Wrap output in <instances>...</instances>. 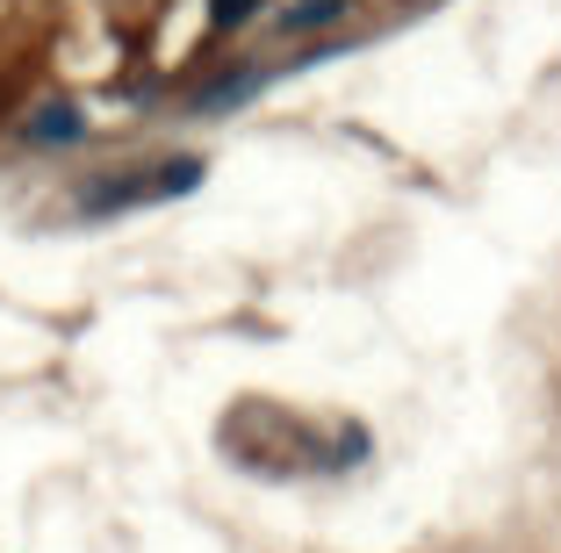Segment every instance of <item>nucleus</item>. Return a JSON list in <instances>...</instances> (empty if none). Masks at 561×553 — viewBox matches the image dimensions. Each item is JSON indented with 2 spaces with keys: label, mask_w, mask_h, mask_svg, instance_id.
Listing matches in <instances>:
<instances>
[{
  "label": "nucleus",
  "mask_w": 561,
  "mask_h": 553,
  "mask_svg": "<svg viewBox=\"0 0 561 553\" xmlns=\"http://www.w3.org/2000/svg\"><path fill=\"white\" fill-rule=\"evenodd\" d=\"M266 0H209V30H245Z\"/></svg>",
  "instance_id": "obj_5"
},
{
  "label": "nucleus",
  "mask_w": 561,
  "mask_h": 553,
  "mask_svg": "<svg viewBox=\"0 0 561 553\" xmlns=\"http://www.w3.org/2000/svg\"><path fill=\"white\" fill-rule=\"evenodd\" d=\"M266 80H274V72H260V66H238L231 80H216V87H202V94H195V108H238V101H245V94H260Z\"/></svg>",
  "instance_id": "obj_3"
},
{
  "label": "nucleus",
  "mask_w": 561,
  "mask_h": 553,
  "mask_svg": "<svg viewBox=\"0 0 561 553\" xmlns=\"http://www.w3.org/2000/svg\"><path fill=\"white\" fill-rule=\"evenodd\" d=\"M339 15H346V0H296V8L280 15V36H310V30H331Z\"/></svg>",
  "instance_id": "obj_4"
},
{
  "label": "nucleus",
  "mask_w": 561,
  "mask_h": 553,
  "mask_svg": "<svg viewBox=\"0 0 561 553\" xmlns=\"http://www.w3.org/2000/svg\"><path fill=\"white\" fill-rule=\"evenodd\" d=\"M202 173H209L202 159H165V165H151V173L94 180V195H80V216H123V209H137V201H173V195H187V187H202Z\"/></svg>",
  "instance_id": "obj_1"
},
{
  "label": "nucleus",
  "mask_w": 561,
  "mask_h": 553,
  "mask_svg": "<svg viewBox=\"0 0 561 553\" xmlns=\"http://www.w3.org/2000/svg\"><path fill=\"white\" fill-rule=\"evenodd\" d=\"M22 137H30V145H80L87 115L72 108V101H44V108L30 115V130H22Z\"/></svg>",
  "instance_id": "obj_2"
}]
</instances>
